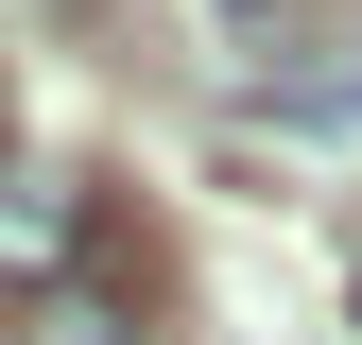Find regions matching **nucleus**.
<instances>
[{"instance_id":"2","label":"nucleus","mask_w":362,"mask_h":345,"mask_svg":"<svg viewBox=\"0 0 362 345\" xmlns=\"http://www.w3.org/2000/svg\"><path fill=\"white\" fill-rule=\"evenodd\" d=\"M18 345H139V293L86 259V276H52V293H18Z\"/></svg>"},{"instance_id":"1","label":"nucleus","mask_w":362,"mask_h":345,"mask_svg":"<svg viewBox=\"0 0 362 345\" xmlns=\"http://www.w3.org/2000/svg\"><path fill=\"white\" fill-rule=\"evenodd\" d=\"M104 259V172H52V156H0V293H52Z\"/></svg>"},{"instance_id":"3","label":"nucleus","mask_w":362,"mask_h":345,"mask_svg":"<svg viewBox=\"0 0 362 345\" xmlns=\"http://www.w3.org/2000/svg\"><path fill=\"white\" fill-rule=\"evenodd\" d=\"M345 293H362V276H345Z\"/></svg>"}]
</instances>
